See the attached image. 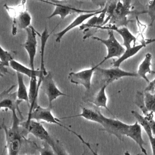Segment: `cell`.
Segmentation results:
<instances>
[{
  "mask_svg": "<svg viewBox=\"0 0 155 155\" xmlns=\"http://www.w3.org/2000/svg\"><path fill=\"white\" fill-rule=\"evenodd\" d=\"M12 113V124L10 128L6 127L3 122L2 128L4 130L6 148L8 155H19L22 143V134L20 131L21 122L16 110H13Z\"/></svg>",
  "mask_w": 155,
  "mask_h": 155,
  "instance_id": "1",
  "label": "cell"
},
{
  "mask_svg": "<svg viewBox=\"0 0 155 155\" xmlns=\"http://www.w3.org/2000/svg\"><path fill=\"white\" fill-rule=\"evenodd\" d=\"M25 1H22L21 4L16 7L4 5L6 10L8 11L9 15L12 17V35L16 34L18 29H26L31 25V17L28 10L25 8Z\"/></svg>",
  "mask_w": 155,
  "mask_h": 155,
  "instance_id": "2",
  "label": "cell"
},
{
  "mask_svg": "<svg viewBox=\"0 0 155 155\" xmlns=\"http://www.w3.org/2000/svg\"><path fill=\"white\" fill-rule=\"evenodd\" d=\"M51 108H52V107H49V106L47 108H44V107H42L39 105H38L33 110L31 113L30 114L28 115L27 119L25 122L28 123L31 120H35L37 122H39L41 120H42V121L46 122L47 123L56 124V125L66 129L67 130L71 132V133H73L79 139H81L82 138V136L81 135L78 134L77 133L73 131L70 128H68V127H66L65 125L62 124L61 123V121L59 119H58V118L55 117L53 116V114L51 113Z\"/></svg>",
  "mask_w": 155,
  "mask_h": 155,
  "instance_id": "3",
  "label": "cell"
},
{
  "mask_svg": "<svg viewBox=\"0 0 155 155\" xmlns=\"http://www.w3.org/2000/svg\"><path fill=\"white\" fill-rule=\"evenodd\" d=\"M108 38L107 39H102L97 36H91V39L94 40H97L102 42L104 45H105L107 49V54L104 58V59L101 62L99 63L100 65L102 64L104 62H105L107 60L111 59L112 58H120L125 51L124 47L116 39L113 31L108 30Z\"/></svg>",
  "mask_w": 155,
  "mask_h": 155,
  "instance_id": "4",
  "label": "cell"
},
{
  "mask_svg": "<svg viewBox=\"0 0 155 155\" xmlns=\"http://www.w3.org/2000/svg\"><path fill=\"white\" fill-rule=\"evenodd\" d=\"M131 1H118L114 13L109 21V25H114L117 27H127L128 22L127 16L133 13L131 10Z\"/></svg>",
  "mask_w": 155,
  "mask_h": 155,
  "instance_id": "5",
  "label": "cell"
},
{
  "mask_svg": "<svg viewBox=\"0 0 155 155\" xmlns=\"http://www.w3.org/2000/svg\"><path fill=\"white\" fill-rule=\"evenodd\" d=\"M104 130L110 134L114 135L120 140H123V137L127 135L130 125L127 124L117 119H111L101 115Z\"/></svg>",
  "mask_w": 155,
  "mask_h": 155,
  "instance_id": "6",
  "label": "cell"
},
{
  "mask_svg": "<svg viewBox=\"0 0 155 155\" xmlns=\"http://www.w3.org/2000/svg\"><path fill=\"white\" fill-rule=\"evenodd\" d=\"M99 65H100L98 64L88 69H85L78 72H70L68 75V79L71 83L83 85L87 90H88L91 85L93 74Z\"/></svg>",
  "mask_w": 155,
  "mask_h": 155,
  "instance_id": "7",
  "label": "cell"
},
{
  "mask_svg": "<svg viewBox=\"0 0 155 155\" xmlns=\"http://www.w3.org/2000/svg\"><path fill=\"white\" fill-rule=\"evenodd\" d=\"M96 71L102 76L105 82V84L107 85L113 82L114 81L124 77H139L137 73L127 71L120 68L119 67L101 68L98 67Z\"/></svg>",
  "mask_w": 155,
  "mask_h": 155,
  "instance_id": "8",
  "label": "cell"
},
{
  "mask_svg": "<svg viewBox=\"0 0 155 155\" xmlns=\"http://www.w3.org/2000/svg\"><path fill=\"white\" fill-rule=\"evenodd\" d=\"M41 86L44 92L47 96L48 101V106L52 107V102L60 96H67L66 94L62 92L57 87L53 80V77L50 71L42 79Z\"/></svg>",
  "mask_w": 155,
  "mask_h": 155,
  "instance_id": "9",
  "label": "cell"
},
{
  "mask_svg": "<svg viewBox=\"0 0 155 155\" xmlns=\"http://www.w3.org/2000/svg\"><path fill=\"white\" fill-rule=\"evenodd\" d=\"M16 85H13L10 87L9 88L4 90L1 92L0 95L1 101H0V108L8 109L11 111L13 110H16L19 114V116L21 118H22V115L19 110V104L23 102L18 99L17 97V92L10 93L11 90Z\"/></svg>",
  "mask_w": 155,
  "mask_h": 155,
  "instance_id": "10",
  "label": "cell"
},
{
  "mask_svg": "<svg viewBox=\"0 0 155 155\" xmlns=\"http://www.w3.org/2000/svg\"><path fill=\"white\" fill-rule=\"evenodd\" d=\"M27 33V39L24 44L22 45L27 51L28 58H29V64L30 68L35 70L34 67V61L36 54L37 48V39L36 34L37 31L35 30L32 25L25 29Z\"/></svg>",
  "mask_w": 155,
  "mask_h": 155,
  "instance_id": "11",
  "label": "cell"
},
{
  "mask_svg": "<svg viewBox=\"0 0 155 155\" xmlns=\"http://www.w3.org/2000/svg\"><path fill=\"white\" fill-rule=\"evenodd\" d=\"M44 2H47L52 5H54L55 6L54 10L53 12V13L49 15L47 18L51 19L53 16H55L56 15H59L61 18V21L63 20L67 16L74 13H91L94 12L96 11L97 10H81L77 8L74 7H71L69 5H65V4H57L50 1H43Z\"/></svg>",
  "mask_w": 155,
  "mask_h": 155,
  "instance_id": "12",
  "label": "cell"
},
{
  "mask_svg": "<svg viewBox=\"0 0 155 155\" xmlns=\"http://www.w3.org/2000/svg\"><path fill=\"white\" fill-rule=\"evenodd\" d=\"M104 8V7H103ZM103 8H101L99 10H97L96 11L94 12L91 13H82L78 16L69 25H68L65 28H64L62 30L60 31L59 32H58L56 33V42L59 43L61 41V39L62 37L70 30L71 29H73L76 27L82 24L85 20L91 18V17L96 16V15H100L103 10Z\"/></svg>",
  "mask_w": 155,
  "mask_h": 155,
  "instance_id": "13",
  "label": "cell"
},
{
  "mask_svg": "<svg viewBox=\"0 0 155 155\" xmlns=\"http://www.w3.org/2000/svg\"><path fill=\"white\" fill-rule=\"evenodd\" d=\"M155 42V39H147L144 40L141 44L136 45H134L129 48H126L123 54L117 59L114 61L112 62L113 67H119L121 64L125 60L130 58L136 54L141 49L146 47L148 44Z\"/></svg>",
  "mask_w": 155,
  "mask_h": 155,
  "instance_id": "14",
  "label": "cell"
},
{
  "mask_svg": "<svg viewBox=\"0 0 155 155\" xmlns=\"http://www.w3.org/2000/svg\"><path fill=\"white\" fill-rule=\"evenodd\" d=\"M50 36V33L48 31L47 27H45L44 31L41 35V51H40V75L39 76L38 81V91L39 92V88L40 86L41 85V83L42 81V79L45 76H46L48 74V72L46 70V68L45 67L44 64V51L45 48L46 46L47 41Z\"/></svg>",
  "mask_w": 155,
  "mask_h": 155,
  "instance_id": "15",
  "label": "cell"
},
{
  "mask_svg": "<svg viewBox=\"0 0 155 155\" xmlns=\"http://www.w3.org/2000/svg\"><path fill=\"white\" fill-rule=\"evenodd\" d=\"M126 136L132 139L138 145L143 154L148 155L147 150L143 147L144 141L142 137V127L137 121H136L133 124L130 125Z\"/></svg>",
  "mask_w": 155,
  "mask_h": 155,
  "instance_id": "16",
  "label": "cell"
},
{
  "mask_svg": "<svg viewBox=\"0 0 155 155\" xmlns=\"http://www.w3.org/2000/svg\"><path fill=\"white\" fill-rule=\"evenodd\" d=\"M97 29H107L116 31L117 32L123 39V45L126 48H129L131 47V43L133 42L134 43L136 41V38L130 31L127 27H117L114 25H109L108 26H102L99 27Z\"/></svg>",
  "mask_w": 155,
  "mask_h": 155,
  "instance_id": "17",
  "label": "cell"
},
{
  "mask_svg": "<svg viewBox=\"0 0 155 155\" xmlns=\"http://www.w3.org/2000/svg\"><path fill=\"white\" fill-rule=\"evenodd\" d=\"M131 113L136 119L139 124L141 125L142 128H143L147 135L148 136L149 141L151 145V148L152 150V155H155V137L153 134L152 131L151 130V128L148 120L145 119V117L143 116L140 114L136 111L132 110Z\"/></svg>",
  "mask_w": 155,
  "mask_h": 155,
  "instance_id": "18",
  "label": "cell"
},
{
  "mask_svg": "<svg viewBox=\"0 0 155 155\" xmlns=\"http://www.w3.org/2000/svg\"><path fill=\"white\" fill-rule=\"evenodd\" d=\"M151 59L152 54L150 53H146L145 54L144 59L138 67V70L137 72L139 77H140L142 79H143L148 84H149L150 81L148 79L147 74L155 73V71L152 70L151 68Z\"/></svg>",
  "mask_w": 155,
  "mask_h": 155,
  "instance_id": "19",
  "label": "cell"
},
{
  "mask_svg": "<svg viewBox=\"0 0 155 155\" xmlns=\"http://www.w3.org/2000/svg\"><path fill=\"white\" fill-rule=\"evenodd\" d=\"M102 113L99 110H92L90 108H87L85 107H83L82 108V112L81 113L72 116H69V117H63L62 119H65V118H70V117H82L88 120L93 121L96 123H98L101 125L102 124V120L101 117Z\"/></svg>",
  "mask_w": 155,
  "mask_h": 155,
  "instance_id": "20",
  "label": "cell"
},
{
  "mask_svg": "<svg viewBox=\"0 0 155 155\" xmlns=\"http://www.w3.org/2000/svg\"><path fill=\"white\" fill-rule=\"evenodd\" d=\"M10 67L13 70L16 71V73H19L23 75H26L28 76L30 79L34 77L39 78L40 75L39 70H33L31 68H28L15 59L10 61Z\"/></svg>",
  "mask_w": 155,
  "mask_h": 155,
  "instance_id": "21",
  "label": "cell"
},
{
  "mask_svg": "<svg viewBox=\"0 0 155 155\" xmlns=\"http://www.w3.org/2000/svg\"><path fill=\"white\" fill-rule=\"evenodd\" d=\"M16 75L18 80V90L16 91L18 99L20 101L26 102L28 107H30L29 96L27 87L24 82V76L19 73H16Z\"/></svg>",
  "mask_w": 155,
  "mask_h": 155,
  "instance_id": "22",
  "label": "cell"
},
{
  "mask_svg": "<svg viewBox=\"0 0 155 155\" xmlns=\"http://www.w3.org/2000/svg\"><path fill=\"white\" fill-rule=\"evenodd\" d=\"M107 85L104 84L99 90L92 102L96 107H103L110 112L107 107V96L106 94V88ZM110 113H111L110 112ZM112 114V113H111Z\"/></svg>",
  "mask_w": 155,
  "mask_h": 155,
  "instance_id": "23",
  "label": "cell"
},
{
  "mask_svg": "<svg viewBox=\"0 0 155 155\" xmlns=\"http://www.w3.org/2000/svg\"><path fill=\"white\" fill-rule=\"evenodd\" d=\"M0 71L1 76H3V73H7V70L6 69L7 67H10V62L13 59L12 53L11 51H8L4 50L2 46H0Z\"/></svg>",
  "mask_w": 155,
  "mask_h": 155,
  "instance_id": "24",
  "label": "cell"
},
{
  "mask_svg": "<svg viewBox=\"0 0 155 155\" xmlns=\"http://www.w3.org/2000/svg\"><path fill=\"white\" fill-rule=\"evenodd\" d=\"M144 102L147 110L152 113H155V91L154 93L145 91L144 93Z\"/></svg>",
  "mask_w": 155,
  "mask_h": 155,
  "instance_id": "25",
  "label": "cell"
},
{
  "mask_svg": "<svg viewBox=\"0 0 155 155\" xmlns=\"http://www.w3.org/2000/svg\"><path fill=\"white\" fill-rule=\"evenodd\" d=\"M134 104L140 109V110L142 111L143 114H144V116L148 114L150 112H149L147 109L146 108L145 102H144V93L137 91L136 94V97L134 101Z\"/></svg>",
  "mask_w": 155,
  "mask_h": 155,
  "instance_id": "26",
  "label": "cell"
},
{
  "mask_svg": "<svg viewBox=\"0 0 155 155\" xmlns=\"http://www.w3.org/2000/svg\"><path fill=\"white\" fill-rule=\"evenodd\" d=\"M55 155H68L63 145L58 140H54V141L49 145Z\"/></svg>",
  "mask_w": 155,
  "mask_h": 155,
  "instance_id": "27",
  "label": "cell"
},
{
  "mask_svg": "<svg viewBox=\"0 0 155 155\" xmlns=\"http://www.w3.org/2000/svg\"><path fill=\"white\" fill-rule=\"evenodd\" d=\"M117 2V1H109L107 10V12H106L107 18H105L103 25H105L111 19V17H112V16L114 13V12L115 10V8L116 7Z\"/></svg>",
  "mask_w": 155,
  "mask_h": 155,
  "instance_id": "28",
  "label": "cell"
},
{
  "mask_svg": "<svg viewBox=\"0 0 155 155\" xmlns=\"http://www.w3.org/2000/svg\"><path fill=\"white\" fill-rule=\"evenodd\" d=\"M147 13L150 18V25L151 26L155 21V0L148 2L147 4Z\"/></svg>",
  "mask_w": 155,
  "mask_h": 155,
  "instance_id": "29",
  "label": "cell"
},
{
  "mask_svg": "<svg viewBox=\"0 0 155 155\" xmlns=\"http://www.w3.org/2000/svg\"><path fill=\"white\" fill-rule=\"evenodd\" d=\"M36 147L40 155H55L51 148L46 143H45V145L43 147H38V146Z\"/></svg>",
  "mask_w": 155,
  "mask_h": 155,
  "instance_id": "30",
  "label": "cell"
},
{
  "mask_svg": "<svg viewBox=\"0 0 155 155\" xmlns=\"http://www.w3.org/2000/svg\"><path fill=\"white\" fill-rule=\"evenodd\" d=\"M144 117H145V119L148 120V122L149 123V125L150 126L153 134L154 136H155V120L153 118V113H150L148 114H147V116H145Z\"/></svg>",
  "mask_w": 155,
  "mask_h": 155,
  "instance_id": "31",
  "label": "cell"
},
{
  "mask_svg": "<svg viewBox=\"0 0 155 155\" xmlns=\"http://www.w3.org/2000/svg\"><path fill=\"white\" fill-rule=\"evenodd\" d=\"M155 91V79H154L152 81H150V82L148 84V86L145 88L144 90V91Z\"/></svg>",
  "mask_w": 155,
  "mask_h": 155,
  "instance_id": "32",
  "label": "cell"
},
{
  "mask_svg": "<svg viewBox=\"0 0 155 155\" xmlns=\"http://www.w3.org/2000/svg\"><path fill=\"white\" fill-rule=\"evenodd\" d=\"M82 143H84L85 145H87V147H88V148L91 150V153H92L93 155H98L96 151H94V150L92 149V148H91V147L90 146V145L89 144V143H88V142H85V141L83 142Z\"/></svg>",
  "mask_w": 155,
  "mask_h": 155,
  "instance_id": "33",
  "label": "cell"
},
{
  "mask_svg": "<svg viewBox=\"0 0 155 155\" xmlns=\"http://www.w3.org/2000/svg\"><path fill=\"white\" fill-rule=\"evenodd\" d=\"M124 155H131L128 151H126L125 153H124ZM136 155H141L140 153L139 154H136Z\"/></svg>",
  "mask_w": 155,
  "mask_h": 155,
  "instance_id": "34",
  "label": "cell"
},
{
  "mask_svg": "<svg viewBox=\"0 0 155 155\" xmlns=\"http://www.w3.org/2000/svg\"><path fill=\"white\" fill-rule=\"evenodd\" d=\"M25 155H27V154H25Z\"/></svg>",
  "mask_w": 155,
  "mask_h": 155,
  "instance_id": "35",
  "label": "cell"
}]
</instances>
